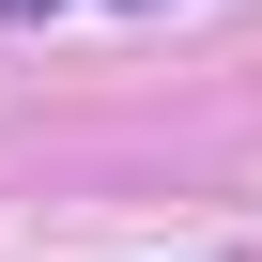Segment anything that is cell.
<instances>
[{"mask_svg": "<svg viewBox=\"0 0 262 262\" xmlns=\"http://www.w3.org/2000/svg\"><path fill=\"white\" fill-rule=\"evenodd\" d=\"M0 16H77V0H0Z\"/></svg>", "mask_w": 262, "mask_h": 262, "instance_id": "obj_1", "label": "cell"}]
</instances>
